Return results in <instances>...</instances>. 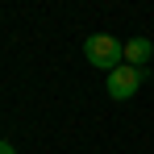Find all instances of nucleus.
<instances>
[{
	"mask_svg": "<svg viewBox=\"0 0 154 154\" xmlns=\"http://www.w3.org/2000/svg\"><path fill=\"white\" fill-rule=\"evenodd\" d=\"M83 54H88V63H92V67L117 71V67H121V58H125V42H121V38H112V33H92V38L83 42Z\"/></svg>",
	"mask_w": 154,
	"mask_h": 154,
	"instance_id": "1",
	"label": "nucleus"
},
{
	"mask_svg": "<svg viewBox=\"0 0 154 154\" xmlns=\"http://www.w3.org/2000/svg\"><path fill=\"white\" fill-rule=\"evenodd\" d=\"M142 79H146L142 67H117V71L104 75V92H108L112 100H133V92L142 88Z\"/></svg>",
	"mask_w": 154,
	"mask_h": 154,
	"instance_id": "2",
	"label": "nucleus"
},
{
	"mask_svg": "<svg viewBox=\"0 0 154 154\" xmlns=\"http://www.w3.org/2000/svg\"><path fill=\"white\" fill-rule=\"evenodd\" d=\"M150 54H154L150 38H129V42H125V67H142V71H146Z\"/></svg>",
	"mask_w": 154,
	"mask_h": 154,
	"instance_id": "3",
	"label": "nucleus"
},
{
	"mask_svg": "<svg viewBox=\"0 0 154 154\" xmlns=\"http://www.w3.org/2000/svg\"><path fill=\"white\" fill-rule=\"evenodd\" d=\"M0 154H17V150H13V146H8V142H0Z\"/></svg>",
	"mask_w": 154,
	"mask_h": 154,
	"instance_id": "4",
	"label": "nucleus"
}]
</instances>
